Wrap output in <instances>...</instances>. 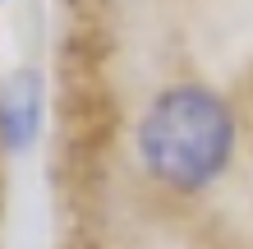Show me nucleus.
I'll list each match as a JSON object with an SVG mask.
<instances>
[{
	"label": "nucleus",
	"mask_w": 253,
	"mask_h": 249,
	"mask_svg": "<svg viewBox=\"0 0 253 249\" xmlns=\"http://www.w3.org/2000/svg\"><path fill=\"white\" fill-rule=\"evenodd\" d=\"M133 148L157 185L175 194H198L235 157V111L203 83L166 88L138 115Z\"/></svg>",
	"instance_id": "nucleus-1"
},
{
	"label": "nucleus",
	"mask_w": 253,
	"mask_h": 249,
	"mask_svg": "<svg viewBox=\"0 0 253 249\" xmlns=\"http://www.w3.org/2000/svg\"><path fill=\"white\" fill-rule=\"evenodd\" d=\"M42 111H46V83L37 69H14L0 83V143L9 152H28L42 134Z\"/></svg>",
	"instance_id": "nucleus-2"
}]
</instances>
